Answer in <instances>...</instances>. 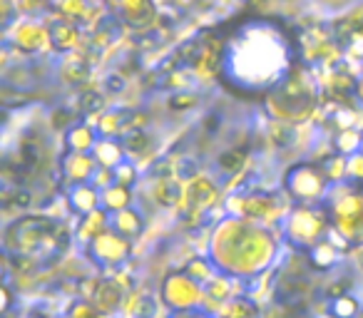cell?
Instances as JSON below:
<instances>
[{
	"mask_svg": "<svg viewBox=\"0 0 363 318\" xmlns=\"http://www.w3.org/2000/svg\"><path fill=\"white\" fill-rule=\"evenodd\" d=\"M301 42L286 23L247 16L219 35V82L239 97H272L298 72Z\"/></svg>",
	"mask_w": 363,
	"mask_h": 318,
	"instance_id": "1",
	"label": "cell"
},
{
	"mask_svg": "<svg viewBox=\"0 0 363 318\" xmlns=\"http://www.w3.org/2000/svg\"><path fill=\"white\" fill-rule=\"evenodd\" d=\"M279 242L272 229L249 217H224L209 239V259L229 276H257L277 256Z\"/></svg>",
	"mask_w": 363,
	"mask_h": 318,
	"instance_id": "2",
	"label": "cell"
},
{
	"mask_svg": "<svg viewBox=\"0 0 363 318\" xmlns=\"http://www.w3.org/2000/svg\"><path fill=\"white\" fill-rule=\"evenodd\" d=\"M3 239H6V251H16L21 256L35 259L45 256V254H57V249L65 242L60 239H67L62 234V229L52 222L50 217H21L16 222H11L3 232Z\"/></svg>",
	"mask_w": 363,
	"mask_h": 318,
	"instance_id": "3",
	"label": "cell"
},
{
	"mask_svg": "<svg viewBox=\"0 0 363 318\" xmlns=\"http://www.w3.org/2000/svg\"><path fill=\"white\" fill-rule=\"evenodd\" d=\"M321 207L326 209L336 234L346 237L348 242H358V237H363V189L351 187L348 182L333 184Z\"/></svg>",
	"mask_w": 363,
	"mask_h": 318,
	"instance_id": "4",
	"label": "cell"
},
{
	"mask_svg": "<svg viewBox=\"0 0 363 318\" xmlns=\"http://www.w3.org/2000/svg\"><path fill=\"white\" fill-rule=\"evenodd\" d=\"M331 189L333 182L321 162H298L284 172V192L296 207H321Z\"/></svg>",
	"mask_w": 363,
	"mask_h": 318,
	"instance_id": "5",
	"label": "cell"
},
{
	"mask_svg": "<svg viewBox=\"0 0 363 318\" xmlns=\"http://www.w3.org/2000/svg\"><path fill=\"white\" fill-rule=\"evenodd\" d=\"M328 229H331V222H328V214L323 207H294L281 224L284 239L303 251H308L321 239H326Z\"/></svg>",
	"mask_w": 363,
	"mask_h": 318,
	"instance_id": "6",
	"label": "cell"
},
{
	"mask_svg": "<svg viewBox=\"0 0 363 318\" xmlns=\"http://www.w3.org/2000/svg\"><path fill=\"white\" fill-rule=\"evenodd\" d=\"M298 75V72H296ZM296 75L286 82L279 92H274L267 100L269 110L274 112L277 120L286 122H298L301 117H306L313 107V92L306 87V82H298Z\"/></svg>",
	"mask_w": 363,
	"mask_h": 318,
	"instance_id": "7",
	"label": "cell"
},
{
	"mask_svg": "<svg viewBox=\"0 0 363 318\" xmlns=\"http://www.w3.org/2000/svg\"><path fill=\"white\" fill-rule=\"evenodd\" d=\"M132 251V242L120 237L112 229H105L97 234L92 242H87V256L97 263V266H117V263L127 261Z\"/></svg>",
	"mask_w": 363,
	"mask_h": 318,
	"instance_id": "8",
	"label": "cell"
},
{
	"mask_svg": "<svg viewBox=\"0 0 363 318\" xmlns=\"http://www.w3.org/2000/svg\"><path fill=\"white\" fill-rule=\"evenodd\" d=\"M162 298H164L167 306L187 311V308H194L202 301V288L187 273H169L162 283Z\"/></svg>",
	"mask_w": 363,
	"mask_h": 318,
	"instance_id": "9",
	"label": "cell"
},
{
	"mask_svg": "<svg viewBox=\"0 0 363 318\" xmlns=\"http://www.w3.org/2000/svg\"><path fill=\"white\" fill-rule=\"evenodd\" d=\"M219 202V187L209 177H192L184 184V197H182V212L189 214H207Z\"/></svg>",
	"mask_w": 363,
	"mask_h": 318,
	"instance_id": "10",
	"label": "cell"
},
{
	"mask_svg": "<svg viewBox=\"0 0 363 318\" xmlns=\"http://www.w3.org/2000/svg\"><path fill=\"white\" fill-rule=\"evenodd\" d=\"M13 45H16L23 55H35L43 47L50 45V28L43 25L40 21L18 23L16 30H13Z\"/></svg>",
	"mask_w": 363,
	"mask_h": 318,
	"instance_id": "11",
	"label": "cell"
},
{
	"mask_svg": "<svg viewBox=\"0 0 363 318\" xmlns=\"http://www.w3.org/2000/svg\"><path fill=\"white\" fill-rule=\"evenodd\" d=\"M137 115L140 112L130 110H105L95 122V130L100 137H112V140H122L127 132L137 130Z\"/></svg>",
	"mask_w": 363,
	"mask_h": 318,
	"instance_id": "12",
	"label": "cell"
},
{
	"mask_svg": "<svg viewBox=\"0 0 363 318\" xmlns=\"http://www.w3.org/2000/svg\"><path fill=\"white\" fill-rule=\"evenodd\" d=\"M62 177L72 184H87L92 182V177H95V172L100 167H97L95 157L92 154H82V152H67L65 157H62Z\"/></svg>",
	"mask_w": 363,
	"mask_h": 318,
	"instance_id": "13",
	"label": "cell"
},
{
	"mask_svg": "<svg viewBox=\"0 0 363 318\" xmlns=\"http://www.w3.org/2000/svg\"><path fill=\"white\" fill-rule=\"evenodd\" d=\"M120 18L125 25L135 28V30H145L157 18L155 0H120Z\"/></svg>",
	"mask_w": 363,
	"mask_h": 318,
	"instance_id": "14",
	"label": "cell"
},
{
	"mask_svg": "<svg viewBox=\"0 0 363 318\" xmlns=\"http://www.w3.org/2000/svg\"><path fill=\"white\" fill-rule=\"evenodd\" d=\"M67 207L75 217H87V214L97 212L100 207V189L92 182L87 184H72L70 192H67Z\"/></svg>",
	"mask_w": 363,
	"mask_h": 318,
	"instance_id": "15",
	"label": "cell"
},
{
	"mask_svg": "<svg viewBox=\"0 0 363 318\" xmlns=\"http://www.w3.org/2000/svg\"><path fill=\"white\" fill-rule=\"evenodd\" d=\"M50 47L57 52H72L80 42V28L70 18H57L50 23Z\"/></svg>",
	"mask_w": 363,
	"mask_h": 318,
	"instance_id": "16",
	"label": "cell"
},
{
	"mask_svg": "<svg viewBox=\"0 0 363 318\" xmlns=\"http://www.w3.org/2000/svg\"><path fill=\"white\" fill-rule=\"evenodd\" d=\"M92 157H95L97 167L102 169H115L117 164H122L127 159V152L122 140H112V137H100L92 149Z\"/></svg>",
	"mask_w": 363,
	"mask_h": 318,
	"instance_id": "17",
	"label": "cell"
},
{
	"mask_svg": "<svg viewBox=\"0 0 363 318\" xmlns=\"http://www.w3.org/2000/svg\"><path fill=\"white\" fill-rule=\"evenodd\" d=\"M97 130L90 127L87 122H72L65 132V144L70 152H82V154H92L97 144Z\"/></svg>",
	"mask_w": 363,
	"mask_h": 318,
	"instance_id": "18",
	"label": "cell"
},
{
	"mask_svg": "<svg viewBox=\"0 0 363 318\" xmlns=\"http://www.w3.org/2000/svg\"><path fill=\"white\" fill-rule=\"evenodd\" d=\"M110 229L132 242V239L140 237L142 229H145V214L135 207L122 209V212H117V214H110Z\"/></svg>",
	"mask_w": 363,
	"mask_h": 318,
	"instance_id": "19",
	"label": "cell"
},
{
	"mask_svg": "<svg viewBox=\"0 0 363 318\" xmlns=\"http://www.w3.org/2000/svg\"><path fill=\"white\" fill-rule=\"evenodd\" d=\"M100 207L105 209L107 214H117L122 209L132 207V189L122 187V184H112V187L102 189L100 192Z\"/></svg>",
	"mask_w": 363,
	"mask_h": 318,
	"instance_id": "20",
	"label": "cell"
},
{
	"mask_svg": "<svg viewBox=\"0 0 363 318\" xmlns=\"http://www.w3.org/2000/svg\"><path fill=\"white\" fill-rule=\"evenodd\" d=\"M155 197L162 207H179L182 197H184V184L174 177H164L157 182L155 187Z\"/></svg>",
	"mask_w": 363,
	"mask_h": 318,
	"instance_id": "21",
	"label": "cell"
},
{
	"mask_svg": "<svg viewBox=\"0 0 363 318\" xmlns=\"http://www.w3.org/2000/svg\"><path fill=\"white\" fill-rule=\"evenodd\" d=\"M105 229H110V214L105 209H97V212L87 214V217L80 219V227H77V237L85 239V242H92L97 234H102Z\"/></svg>",
	"mask_w": 363,
	"mask_h": 318,
	"instance_id": "22",
	"label": "cell"
},
{
	"mask_svg": "<svg viewBox=\"0 0 363 318\" xmlns=\"http://www.w3.org/2000/svg\"><path fill=\"white\" fill-rule=\"evenodd\" d=\"M308 259H311V263L316 268L326 271V268H331L333 263L338 261V249H336V244H333L331 239H321V242H318L316 246L308 249Z\"/></svg>",
	"mask_w": 363,
	"mask_h": 318,
	"instance_id": "23",
	"label": "cell"
},
{
	"mask_svg": "<svg viewBox=\"0 0 363 318\" xmlns=\"http://www.w3.org/2000/svg\"><path fill=\"white\" fill-rule=\"evenodd\" d=\"M333 147H336V154L341 157H353L356 152L363 149V132L351 127V130H338L336 140H333Z\"/></svg>",
	"mask_w": 363,
	"mask_h": 318,
	"instance_id": "24",
	"label": "cell"
},
{
	"mask_svg": "<svg viewBox=\"0 0 363 318\" xmlns=\"http://www.w3.org/2000/svg\"><path fill=\"white\" fill-rule=\"evenodd\" d=\"M122 144H125V152L130 159H140V157H147L152 152V140L145 130H132L122 137Z\"/></svg>",
	"mask_w": 363,
	"mask_h": 318,
	"instance_id": "25",
	"label": "cell"
},
{
	"mask_svg": "<svg viewBox=\"0 0 363 318\" xmlns=\"http://www.w3.org/2000/svg\"><path fill=\"white\" fill-rule=\"evenodd\" d=\"M122 303V291L117 283L112 281H102L100 286H97V293H95V306L100 308V311L110 313L115 311V308H120Z\"/></svg>",
	"mask_w": 363,
	"mask_h": 318,
	"instance_id": "26",
	"label": "cell"
},
{
	"mask_svg": "<svg viewBox=\"0 0 363 318\" xmlns=\"http://www.w3.org/2000/svg\"><path fill=\"white\" fill-rule=\"evenodd\" d=\"M214 271H217V266L212 263V259H202V256H197V259H192V261L187 263V276L189 278H194L197 283H209L214 278Z\"/></svg>",
	"mask_w": 363,
	"mask_h": 318,
	"instance_id": "27",
	"label": "cell"
},
{
	"mask_svg": "<svg viewBox=\"0 0 363 318\" xmlns=\"http://www.w3.org/2000/svg\"><path fill=\"white\" fill-rule=\"evenodd\" d=\"M323 172L328 174L333 184H343L346 182V169H348V157H341V154H333L328 159H323Z\"/></svg>",
	"mask_w": 363,
	"mask_h": 318,
	"instance_id": "28",
	"label": "cell"
},
{
	"mask_svg": "<svg viewBox=\"0 0 363 318\" xmlns=\"http://www.w3.org/2000/svg\"><path fill=\"white\" fill-rule=\"evenodd\" d=\"M112 174H115V182L122 184V187H127V189L135 187L137 179H140V172H137V162H135V159H130V157H127L122 164H117V167L112 169Z\"/></svg>",
	"mask_w": 363,
	"mask_h": 318,
	"instance_id": "29",
	"label": "cell"
},
{
	"mask_svg": "<svg viewBox=\"0 0 363 318\" xmlns=\"http://www.w3.org/2000/svg\"><path fill=\"white\" fill-rule=\"evenodd\" d=\"M257 308L254 303L244 301V298H237V301H229L227 308L222 311V318H257Z\"/></svg>",
	"mask_w": 363,
	"mask_h": 318,
	"instance_id": "30",
	"label": "cell"
},
{
	"mask_svg": "<svg viewBox=\"0 0 363 318\" xmlns=\"http://www.w3.org/2000/svg\"><path fill=\"white\" fill-rule=\"evenodd\" d=\"M328 311H331L333 318H356L358 303H356V298H351V296H336Z\"/></svg>",
	"mask_w": 363,
	"mask_h": 318,
	"instance_id": "31",
	"label": "cell"
},
{
	"mask_svg": "<svg viewBox=\"0 0 363 318\" xmlns=\"http://www.w3.org/2000/svg\"><path fill=\"white\" fill-rule=\"evenodd\" d=\"M346 182L351 184V187L363 189V149H361V152H356L353 157H348Z\"/></svg>",
	"mask_w": 363,
	"mask_h": 318,
	"instance_id": "32",
	"label": "cell"
},
{
	"mask_svg": "<svg viewBox=\"0 0 363 318\" xmlns=\"http://www.w3.org/2000/svg\"><path fill=\"white\" fill-rule=\"evenodd\" d=\"M333 120H336L338 130H351V127L356 125V120H358V112L351 110V107H338L336 115H333Z\"/></svg>",
	"mask_w": 363,
	"mask_h": 318,
	"instance_id": "33",
	"label": "cell"
},
{
	"mask_svg": "<svg viewBox=\"0 0 363 318\" xmlns=\"http://www.w3.org/2000/svg\"><path fill=\"white\" fill-rule=\"evenodd\" d=\"M346 50H348V55H351V57H363V25H358L356 30L348 35Z\"/></svg>",
	"mask_w": 363,
	"mask_h": 318,
	"instance_id": "34",
	"label": "cell"
},
{
	"mask_svg": "<svg viewBox=\"0 0 363 318\" xmlns=\"http://www.w3.org/2000/svg\"><path fill=\"white\" fill-rule=\"evenodd\" d=\"M80 110L85 115H95V112L102 110V95L100 92H85L80 100Z\"/></svg>",
	"mask_w": 363,
	"mask_h": 318,
	"instance_id": "35",
	"label": "cell"
},
{
	"mask_svg": "<svg viewBox=\"0 0 363 318\" xmlns=\"http://www.w3.org/2000/svg\"><path fill=\"white\" fill-rule=\"evenodd\" d=\"M92 184H95L97 189H107V187H112L115 184V174H112V169H97L95 172V177H92Z\"/></svg>",
	"mask_w": 363,
	"mask_h": 318,
	"instance_id": "36",
	"label": "cell"
},
{
	"mask_svg": "<svg viewBox=\"0 0 363 318\" xmlns=\"http://www.w3.org/2000/svg\"><path fill=\"white\" fill-rule=\"evenodd\" d=\"M72 318H107L100 313V308H92L90 303H77L72 308Z\"/></svg>",
	"mask_w": 363,
	"mask_h": 318,
	"instance_id": "37",
	"label": "cell"
},
{
	"mask_svg": "<svg viewBox=\"0 0 363 318\" xmlns=\"http://www.w3.org/2000/svg\"><path fill=\"white\" fill-rule=\"evenodd\" d=\"M11 13H13V0H3V25H11Z\"/></svg>",
	"mask_w": 363,
	"mask_h": 318,
	"instance_id": "38",
	"label": "cell"
},
{
	"mask_svg": "<svg viewBox=\"0 0 363 318\" xmlns=\"http://www.w3.org/2000/svg\"><path fill=\"white\" fill-rule=\"evenodd\" d=\"M179 318H204V316H194V313H189V316H179Z\"/></svg>",
	"mask_w": 363,
	"mask_h": 318,
	"instance_id": "39",
	"label": "cell"
},
{
	"mask_svg": "<svg viewBox=\"0 0 363 318\" xmlns=\"http://www.w3.org/2000/svg\"><path fill=\"white\" fill-rule=\"evenodd\" d=\"M33 318H43V316H33Z\"/></svg>",
	"mask_w": 363,
	"mask_h": 318,
	"instance_id": "40",
	"label": "cell"
},
{
	"mask_svg": "<svg viewBox=\"0 0 363 318\" xmlns=\"http://www.w3.org/2000/svg\"><path fill=\"white\" fill-rule=\"evenodd\" d=\"M361 132H363V130H361Z\"/></svg>",
	"mask_w": 363,
	"mask_h": 318,
	"instance_id": "41",
	"label": "cell"
}]
</instances>
